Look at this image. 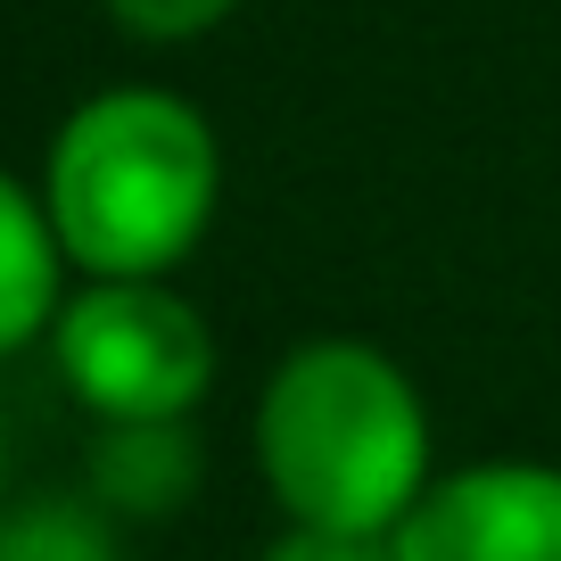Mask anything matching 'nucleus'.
I'll use <instances>...</instances> for the list:
<instances>
[{
  "label": "nucleus",
  "mask_w": 561,
  "mask_h": 561,
  "mask_svg": "<svg viewBox=\"0 0 561 561\" xmlns=\"http://www.w3.org/2000/svg\"><path fill=\"white\" fill-rule=\"evenodd\" d=\"M397 561H561V462H462L397 520Z\"/></svg>",
  "instance_id": "4"
},
{
  "label": "nucleus",
  "mask_w": 561,
  "mask_h": 561,
  "mask_svg": "<svg viewBox=\"0 0 561 561\" xmlns=\"http://www.w3.org/2000/svg\"><path fill=\"white\" fill-rule=\"evenodd\" d=\"M264 488L306 528L397 537L430 488V404L413 371L371 339H306L256 397Z\"/></svg>",
  "instance_id": "2"
},
{
  "label": "nucleus",
  "mask_w": 561,
  "mask_h": 561,
  "mask_svg": "<svg viewBox=\"0 0 561 561\" xmlns=\"http://www.w3.org/2000/svg\"><path fill=\"white\" fill-rule=\"evenodd\" d=\"M224 198L215 124L165 83H107L50 133L42 207L83 280H174Z\"/></svg>",
  "instance_id": "1"
},
{
  "label": "nucleus",
  "mask_w": 561,
  "mask_h": 561,
  "mask_svg": "<svg viewBox=\"0 0 561 561\" xmlns=\"http://www.w3.org/2000/svg\"><path fill=\"white\" fill-rule=\"evenodd\" d=\"M240 0H107V18L124 25V34L140 42H191L207 34V25H224Z\"/></svg>",
  "instance_id": "8"
},
{
  "label": "nucleus",
  "mask_w": 561,
  "mask_h": 561,
  "mask_svg": "<svg viewBox=\"0 0 561 561\" xmlns=\"http://www.w3.org/2000/svg\"><path fill=\"white\" fill-rule=\"evenodd\" d=\"M198 488V446L182 421H100L91 438V504L107 520H165Z\"/></svg>",
  "instance_id": "5"
},
{
  "label": "nucleus",
  "mask_w": 561,
  "mask_h": 561,
  "mask_svg": "<svg viewBox=\"0 0 561 561\" xmlns=\"http://www.w3.org/2000/svg\"><path fill=\"white\" fill-rule=\"evenodd\" d=\"M50 364L91 421H191L215 331L174 280H83L50 322Z\"/></svg>",
  "instance_id": "3"
},
{
  "label": "nucleus",
  "mask_w": 561,
  "mask_h": 561,
  "mask_svg": "<svg viewBox=\"0 0 561 561\" xmlns=\"http://www.w3.org/2000/svg\"><path fill=\"white\" fill-rule=\"evenodd\" d=\"M0 561H124V545L91 495H25L0 504Z\"/></svg>",
  "instance_id": "7"
},
{
  "label": "nucleus",
  "mask_w": 561,
  "mask_h": 561,
  "mask_svg": "<svg viewBox=\"0 0 561 561\" xmlns=\"http://www.w3.org/2000/svg\"><path fill=\"white\" fill-rule=\"evenodd\" d=\"M264 561H397V545L364 537V528H306V520H289L273 545H264Z\"/></svg>",
  "instance_id": "9"
},
{
  "label": "nucleus",
  "mask_w": 561,
  "mask_h": 561,
  "mask_svg": "<svg viewBox=\"0 0 561 561\" xmlns=\"http://www.w3.org/2000/svg\"><path fill=\"white\" fill-rule=\"evenodd\" d=\"M58 273H67V248L50 231V207H42V182H18L0 165V355L50 339L58 322Z\"/></svg>",
  "instance_id": "6"
},
{
  "label": "nucleus",
  "mask_w": 561,
  "mask_h": 561,
  "mask_svg": "<svg viewBox=\"0 0 561 561\" xmlns=\"http://www.w3.org/2000/svg\"><path fill=\"white\" fill-rule=\"evenodd\" d=\"M0 479H9V446H0Z\"/></svg>",
  "instance_id": "10"
}]
</instances>
